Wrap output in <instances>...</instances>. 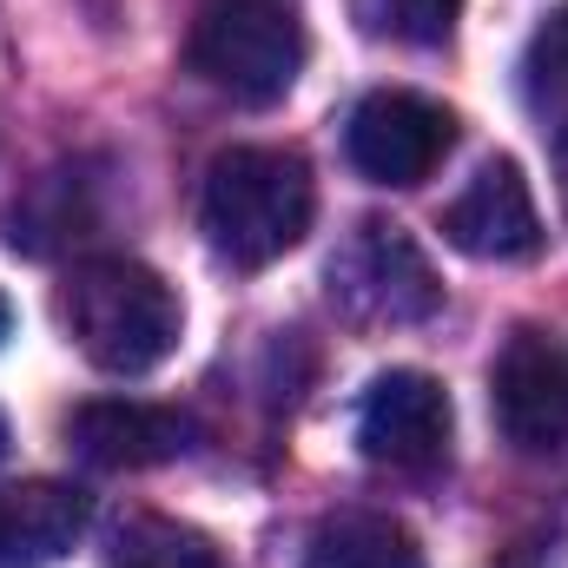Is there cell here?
I'll use <instances>...</instances> for the list:
<instances>
[{"label":"cell","instance_id":"1","mask_svg":"<svg viewBox=\"0 0 568 568\" xmlns=\"http://www.w3.org/2000/svg\"><path fill=\"white\" fill-rule=\"evenodd\" d=\"M311 212H317V185H311V165L291 145L219 152L212 172H205V199H199L205 245L232 272H265L284 252H297L304 232H311Z\"/></svg>","mask_w":568,"mask_h":568},{"label":"cell","instance_id":"2","mask_svg":"<svg viewBox=\"0 0 568 568\" xmlns=\"http://www.w3.org/2000/svg\"><path fill=\"white\" fill-rule=\"evenodd\" d=\"M60 324L106 377H145L179 351L185 304L140 258H87L60 284Z\"/></svg>","mask_w":568,"mask_h":568},{"label":"cell","instance_id":"3","mask_svg":"<svg viewBox=\"0 0 568 568\" xmlns=\"http://www.w3.org/2000/svg\"><path fill=\"white\" fill-rule=\"evenodd\" d=\"M185 60L212 93L239 106H278L304 73L297 0H199Z\"/></svg>","mask_w":568,"mask_h":568},{"label":"cell","instance_id":"4","mask_svg":"<svg viewBox=\"0 0 568 568\" xmlns=\"http://www.w3.org/2000/svg\"><path fill=\"white\" fill-rule=\"evenodd\" d=\"M331 304L351 324H424L443 304V278L417 252V239L390 219H364L324 265Z\"/></svg>","mask_w":568,"mask_h":568},{"label":"cell","instance_id":"5","mask_svg":"<svg viewBox=\"0 0 568 568\" xmlns=\"http://www.w3.org/2000/svg\"><path fill=\"white\" fill-rule=\"evenodd\" d=\"M489 410L503 443H516L523 456H549L568 449V337L523 324L489 371Z\"/></svg>","mask_w":568,"mask_h":568},{"label":"cell","instance_id":"6","mask_svg":"<svg viewBox=\"0 0 568 568\" xmlns=\"http://www.w3.org/2000/svg\"><path fill=\"white\" fill-rule=\"evenodd\" d=\"M449 145H456V113L424 93H404V87L364 93L351 113V133H344L351 165L371 185H424Z\"/></svg>","mask_w":568,"mask_h":568},{"label":"cell","instance_id":"7","mask_svg":"<svg viewBox=\"0 0 568 568\" xmlns=\"http://www.w3.org/2000/svg\"><path fill=\"white\" fill-rule=\"evenodd\" d=\"M449 390L429 371H384L357 404V449L377 469H436L449 456Z\"/></svg>","mask_w":568,"mask_h":568},{"label":"cell","instance_id":"8","mask_svg":"<svg viewBox=\"0 0 568 568\" xmlns=\"http://www.w3.org/2000/svg\"><path fill=\"white\" fill-rule=\"evenodd\" d=\"M443 239L463 258L483 265H523L542 252V212L516 159H489L449 205H443Z\"/></svg>","mask_w":568,"mask_h":568},{"label":"cell","instance_id":"9","mask_svg":"<svg viewBox=\"0 0 568 568\" xmlns=\"http://www.w3.org/2000/svg\"><path fill=\"white\" fill-rule=\"evenodd\" d=\"M199 443V424L185 410L140 404V397H93L67 417V449L93 469H159L179 463Z\"/></svg>","mask_w":568,"mask_h":568},{"label":"cell","instance_id":"10","mask_svg":"<svg viewBox=\"0 0 568 568\" xmlns=\"http://www.w3.org/2000/svg\"><path fill=\"white\" fill-rule=\"evenodd\" d=\"M87 536V496L73 483L33 476L0 489V568H53Z\"/></svg>","mask_w":568,"mask_h":568},{"label":"cell","instance_id":"11","mask_svg":"<svg viewBox=\"0 0 568 568\" xmlns=\"http://www.w3.org/2000/svg\"><path fill=\"white\" fill-rule=\"evenodd\" d=\"M304 568H424L417 536L377 509H337L311 529Z\"/></svg>","mask_w":568,"mask_h":568},{"label":"cell","instance_id":"12","mask_svg":"<svg viewBox=\"0 0 568 568\" xmlns=\"http://www.w3.org/2000/svg\"><path fill=\"white\" fill-rule=\"evenodd\" d=\"M516 87H523V106L542 126V140L568 145V0L529 33L523 67H516Z\"/></svg>","mask_w":568,"mask_h":568},{"label":"cell","instance_id":"13","mask_svg":"<svg viewBox=\"0 0 568 568\" xmlns=\"http://www.w3.org/2000/svg\"><path fill=\"white\" fill-rule=\"evenodd\" d=\"M106 562L113 568H225V556L199 529H185L172 516H126L113 529V556Z\"/></svg>","mask_w":568,"mask_h":568},{"label":"cell","instance_id":"14","mask_svg":"<svg viewBox=\"0 0 568 568\" xmlns=\"http://www.w3.org/2000/svg\"><path fill=\"white\" fill-rule=\"evenodd\" d=\"M357 33L371 40H397V47H449L463 0H351Z\"/></svg>","mask_w":568,"mask_h":568},{"label":"cell","instance_id":"15","mask_svg":"<svg viewBox=\"0 0 568 568\" xmlns=\"http://www.w3.org/2000/svg\"><path fill=\"white\" fill-rule=\"evenodd\" d=\"M7 331H13V311H7V297H0V344H7Z\"/></svg>","mask_w":568,"mask_h":568},{"label":"cell","instance_id":"16","mask_svg":"<svg viewBox=\"0 0 568 568\" xmlns=\"http://www.w3.org/2000/svg\"><path fill=\"white\" fill-rule=\"evenodd\" d=\"M0 456H7V417H0Z\"/></svg>","mask_w":568,"mask_h":568}]
</instances>
